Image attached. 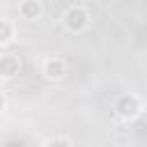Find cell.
Masks as SVG:
<instances>
[{
    "instance_id": "52a82bcc",
    "label": "cell",
    "mask_w": 147,
    "mask_h": 147,
    "mask_svg": "<svg viewBox=\"0 0 147 147\" xmlns=\"http://www.w3.org/2000/svg\"><path fill=\"white\" fill-rule=\"evenodd\" d=\"M48 147H69V142L67 140H53V142H48Z\"/></svg>"
},
{
    "instance_id": "6da1fadb",
    "label": "cell",
    "mask_w": 147,
    "mask_h": 147,
    "mask_svg": "<svg viewBox=\"0 0 147 147\" xmlns=\"http://www.w3.org/2000/svg\"><path fill=\"white\" fill-rule=\"evenodd\" d=\"M62 21H64V28H67V30H71V32H80V30L87 28V23H90V14H87V9H85L83 5H71V7L64 11Z\"/></svg>"
},
{
    "instance_id": "277c9868",
    "label": "cell",
    "mask_w": 147,
    "mask_h": 147,
    "mask_svg": "<svg viewBox=\"0 0 147 147\" xmlns=\"http://www.w3.org/2000/svg\"><path fill=\"white\" fill-rule=\"evenodd\" d=\"M18 14H21L23 18H37V16L41 14V5H39L37 0H25V2L18 5Z\"/></svg>"
},
{
    "instance_id": "3957f363",
    "label": "cell",
    "mask_w": 147,
    "mask_h": 147,
    "mask_svg": "<svg viewBox=\"0 0 147 147\" xmlns=\"http://www.w3.org/2000/svg\"><path fill=\"white\" fill-rule=\"evenodd\" d=\"M117 113L122 115V117H136L138 113H140V101L131 94V96H122L119 101H117Z\"/></svg>"
},
{
    "instance_id": "8992f818",
    "label": "cell",
    "mask_w": 147,
    "mask_h": 147,
    "mask_svg": "<svg viewBox=\"0 0 147 147\" xmlns=\"http://www.w3.org/2000/svg\"><path fill=\"white\" fill-rule=\"evenodd\" d=\"M18 71V60H11L9 55L2 57V76H14Z\"/></svg>"
},
{
    "instance_id": "5b68a950",
    "label": "cell",
    "mask_w": 147,
    "mask_h": 147,
    "mask_svg": "<svg viewBox=\"0 0 147 147\" xmlns=\"http://www.w3.org/2000/svg\"><path fill=\"white\" fill-rule=\"evenodd\" d=\"M11 37H14V25H11V21L7 16H2L0 18V44L7 46L11 41Z\"/></svg>"
},
{
    "instance_id": "7a4b0ae2",
    "label": "cell",
    "mask_w": 147,
    "mask_h": 147,
    "mask_svg": "<svg viewBox=\"0 0 147 147\" xmlns=\"http://www.w3.org/2000/svg\"><path fill=\"white\" fill-rule=\"evenodd\" d=\"M44 74H46V78H51V80H55V78H62L64 74H67V62L62 60V57H48L46 62H44Z\"/></svg>"
}]
</instances>
